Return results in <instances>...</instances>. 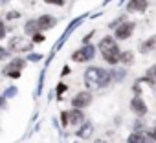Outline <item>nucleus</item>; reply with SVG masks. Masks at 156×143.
<instances>
[{
  "instance_id": "obj_3",
  "label": "nucleus",
  "mask_w": 156,
  "mask_h": 143,
  "mask_svg": "<svg viewBox=\"0 0 156 143\" xmlns=\"http://www.w3.org/2000/svg\"><path fill=\"white\" fill-rule=\"evenodd\" d=\"M24 66H26V61H24V59H20V57H17V59L9 61V62L4 66L2 74H4L6 77H11V79H19V77L22 75V70H24Z\"/></svg>"
},
{
  "instance_id": "obj_10",
  "label": "nucleus",
  "mask_w": 156,
  "mask_h": 143,
  "mask_svg": "<svg viewBox=\"0 0 156 143\" xmlns=\"http://www.w3.org/2000/svg\"><path fill=\"white\" fill-rule=\"evenodd\" d=\"M147 8H149L147 0H129V4H127V11H130V13H141Z\"/></svg>"
},
{
  "instance_id": "obj_27",
  "label": "nucleus",
  "mask_w": 156,
  "mask_h": 143,
  "mask_svg": "<svg viewBox=\"0 0 156 143\" xmlns=\"http://www.w3.org/2000/svg\"><path fill=\"white\" fill-rule=\"evenodd\" d=\"M147 134H149V136H151V138H152V139H154V141H156V127H154V128H152V130H149V132H147Z\"/></svg>"
},
{
  "instance_id": "obj_16",
  "label": "nucleus",
  "mask_w": 156,
  "mask_h": 143,
  "mask_svg": "<svg viewBox=\"0 0 156 143\" xmlns=\"http://www.w3.org/2000/svg\"><path fill=\"white\" fill-rule=\"evenodd\" d=\"M132 61H134V55H132V51H121V53H119V62L130 64Z\"/></svg>"
},
{
  "instance_id": "obj_29",
  "label": "nucleus",
  "mask_w": 156,
  "mask_h": 143,
  "mask_svg": "<svg viewBox=\"0 0 156 143\" xmlns=\"http://www.w3.org/2000/svg\"><path fill=\"white\" fill-rule=\"evenodd\" d=\"M92 35H94V31H92V33H88V35L83 39V42H85V44H88V40H90V37H92Z\"/></svg>"
},
{
  "instance_id": "obj_17",
  "label": "nucleus",
  "mask_w": 156,
  "mask_h": 143,
  "mask_svg": "<svg viewBox=\"0 0 156 143\" xmlns=\"http://www.w3.org/2000/svg\"><path fill=\"white\" fill-rule=\"evenodd\" d=\"M141 139H143V134H140V132H132V134L127 138V143H141Z\"/></svg>"
},
{
  "instance_id": "obj_15",
  "label": "nucleus",
  "mask_w": 156,
  "mask_h": 143,
  "mask_svg": "<svg viewBox=\"0 0 156 143\" xmlns=\"http://www.w3.org/2000/svg\"><path fill=\"white\" fill-rule=\"evenodd\" d=\"M24 31H26L28 35H33L35 31H39V28H37V20H28L26 26H24Z\"/></svg>"
},
{
  "instance_id": "obj_11",
  "label": "nucleus",
  "mask_w": 156,
  "mask_h": 143,
  "mask_svg": "<svg viewBox=\"0 0 156 143\" xmlns=\"http://www.w3.org/2000/svg\"><path fill=\"white\" fill-rule=\"evenodd\" d=\"M85 121V114L81 112V108H73V110H68V125H81Z\"/></svg>"
},
{
  "instance_id": "obj_32",
  "label": "nucleus",
  "mask_w": 156,
  "mask_h": 143,
  "mask_svg": "<svg viewBox=\"0 0 156 143\" xmlns=\"http://www.w3.org/2000/svg\"><path fill=\"white\" fill-rule=\"evenodd\" d=\"M66 74H70V68L68 66H64V70H62V75H66Z\"/></svg>"
},
{
  "instance_id": "obj_6",
  "label": "nucleus",
  "mask_w": 156,
  "mask_h": 143,
  "mask_svg": "<svg viewBox=\"0 0 156 143\" xmlns=\"http://www.w3.org/2000/svg\"><path fill=\"white\" fill-rule=\"evenodd\" d=\"M90 103H92V94L88 90L79 92V94H75V97H72V106L73 108H85Z\"/></svg>"
},
{
  "instance_id": "obj_33",
  "label": "nucleus",
  "mask_w": 156,
  "mask_h": 143,
  "mask_svg": "<svg viewBox=\"0 0 156 143\" xmlns=\"http://www.w3.org/2000/svg\"><path fill=\"white\" fill-rule=\"evenodd\" d=\"M94 143H108V141H107V139H96Z\"/></svg>"
},
{
  "instance_id": "obj_28",
  "label": "nucleus",
  "mask_w": 156,
  "mask_h": 143,
  "mask_svg": "<svg viewBox=\"0 0 156 143\" xmlns=\"http://www.w3.org/2000/svg\"><path fill=\"white\" fill-rule=\"evenodd\" d=\"M17 17H19V13H17V11H11V13H8V20H9V19H17Z\"/></svg>"
},
{
  "instance_id": "obj_25",
  "label": "nucleus",
  "mask_w": 156,
  "mask_h": 143,
  "mask_svg": "<svg viewBox=\"0 0 156 143\" xmlns=\"http://www.w3.org/2000/svg\"><path fill=\"white\" fill-rule=\"evenodd\" d=\"M141 128H143V125H141V121H136V123H134V130H136V132H140Z\"/></svg>"
},
{
  "instance_id": "obj_9",
  "label": "nucleus",
  "mask_w": 156,
  "mask_h": 143,
  "mask_svg": "<svg viewBox=\"0 0 156 143\" xmlns=\"http://www.w3.org/2000/svg\"><path fill=\"white\" fill-rule=\"evenodd\" d=\"M55 24H57V19L51 17V15H41V17L37 19V28H39V31L51 30Z\"/></svg>"
},
{
  "instance_id": "obj_26",
  "label": "nucleus",
  "mask_w": 156,
  "mask_h": 143,
  "mask_svg": "<svg viewBox=\"0 0 156 143\" xmlns=\"http://www.w3.org/2000/svg\"><path fill=\"white\" fill-rule=\"evenodd\" d=\"M17 94V88H9L8 92H6V97H9V96H15Z\"/></svg>"
},
{
  "instance_id": "obj_24",
  "label": "nucleus",
  "mask_w": 156,
  "mask_h": 143,
  "mask_svg": "<svg viewBox=\"0 0 156 143\" xmlns=\"http://www.w3.org/2000/svg\"><path fill=\"white\" fill-rule=\"evenodd\" d=\"M64 90H66V85H62V83H61V85L57 86V97H61V94H62Z\"/></svg>"
},
{
  "instance_id": "obj_30",
  "label": "nucleus",
  "mask_w": 156,
  "mask_h": 143,
  "mask_svg": "<svg viewBox=\"0 0 156 143\" xmlns=\"http://www.w3.org/2000/svg\"><path fill=\"white\" fill-rule=\"evenodd\" d=\"M39 59H41V55H31L30 57V61H39Z\"/></svg>"
},
{
  "instance_id": "obj_18",
  "label": "nucleus",
  "mask_w": 156,
  "mask_h": 143,
  "mask_svg": "<svg viewBox=\"0 0 156 143\" xmlns=\"http://www.w3.org/2000/svg\"><path fill=\"white\" fill-rule=\"evenodd\" d=\"M44 39H46V37H44L41 31H35V33L31 35V42H35V44H37V42H44Z\"/></svg>"
},
{
  "instance_id": "obj_21",
  "label": "nucleus",
  "mask_w": 156,
  "mask_h": 143,
  "mask_svg": "<svg viewBox=\"0 0 156 143\" xmlns=\"http://www.w3.org/2000/svg\"><path fill=\"white\" fill-rule=\"evenodd\" d=\"M44 2L51 6H64V0H44Z\"/></svg>"
},
{
  "instance_id": "obj_34",
  "label": "nucleus",
  "mask_w": 156,
  "mask_h": 143,
  "mask_svg": "<svg viewBox=\"0 0 156 143\" xmlns=\"http://www.w3.org/2000/svg\"><path fill=\"white\" fill-rule=\"evenodd\" d=\"M9 0H0V6H4V4H8Z\"/></svg>"
},
{
  "instance_id": "obj_2",
  "label": "nucleus",
  "mask_w": 156,
  "mask_h": 143,
  "mask_svg": "<svg viewBox=\"0 0 156 143\" xmlns=\"http://www.w3.org/2000/svg\"><path fill=\"white\" fill-rule=\"evenodd\" d=\"M99 51H101V57L108 62V64H118L119 62V48H118V42L114 37L107 35L99 40Z\"/></svg>"
},
{
  "instance_id": "obj_5",
  "label": "nucleus",
  "mask_w": 156,
  "mask_h": 143,
  "mask_svg": "<svg viewBox=\"0 0 156 143\" xmlns=\"http://www.w3.org/2000/svg\"><path fill=\"white\" fill-rule=\"evenodd\" d=\"M94 55H96V48L92 44H85L83 48L75 50L72 53V61H75V62H87V61H92Z\"/></svg>"
},
{
  "instance_id": "obj_8",
  "label": "nucleus",
  "mask_w": 156,
  "mask_h": 143,
  "mask_svg": "<svg viewBox=\"0 0 156 143\" xmlns=\"http://www.w3.org/2000/svg\"><path fill=\"white\" fill-rule=\"evenodd\" d=\"M130 110H132L136 116H145V114H147V105H145V101H143L138 94L130 99Z\"/></svg>"
},
{
  "instance_id": "obj_22",
  "label": "nucleus",
  "mask_w": 156,
  "mask_h": 143,
  "mask_svg": "<svg viewBox=\"0 0 156 143\" xmlns=\"http://www.w3.org/2000/svg\"><path fill=\"white\" fill-rule=\"evenodd\" d=\"M8 55H9L8 48H4V46H0V59H8Z\"/></svg>"
},
{
  "instance_id": "obj_4",
  "label": "nucleus",
  "mask_w": 156,
  "mask_h": 143,
  "mask_svg": "<svg viewBox=\"0 0 156 143\" xmlns=\"http://www.w3.org/2000/svg\"><path fill=\"white\" fill-rule=\"evenodd\" d=\"M31 48H33V42H30L22 37H11L9 42H8V51H13V53L31 51Z\"/></svg>"
},
{
  "instance_id": "obj_23",
  "label": "nucleus",
  "mask_w": 156,
  "mask_h": 143,
  "mask_svg": "<svg viewBox=\"0 0 156 143\" xmlns=\"http://www.w3.org/2000/svg\"><path fill=\"white\" fill-rule=\"evenodd\" d=\"M141 143H156V141H154V139H152L149 134H143V139H141Z\"/></svg>"
},
{
  "instance_id": "obj_7",
  "label": "nucleus",
  "mask_w": 156,
  "mask_h": 143,
  "mask_svg": "<svg viewBox=\"0 0 156 143\" xmlns=\"http://www.w3.org/2000/svg\"><path fill=\"white\" fill-rule=\"evenodd\" d=\"M114 30H116V37H114V39L127 40V39L132 35V31H134V24H132V22H127V20H123V24H118Z\"/></svg>"
},
{
  "instance_id": "obj_12",
  "label": "nucleus",
  "mask_w": 156,
  "mask_h": 143,
  "mask_svg": "<svg viewBox=\"0 0 156 143\" xmlns=\"http://www.w3.org/2000/svg\"><path fill=\"white\" fill-rule=\"evenodd\" d=\"M140 51L141 53H151V51H156V35L154 37H151V39H147L145 42H141L140 44Z\"/></svg>"
},
{
  "instance_id": "obj_20",
  "label": "nucleus",
  "mask_w": 156,
  "mask_h": 143,
  "mask_svg": "<svg viewBox=\"0 0 156 143\" xmlns=\"http://www.w3.org/2000/svg\"><path fill=\"white\" fill-rule=\"evenodd\" d=\"M61 121H62V127L68 125V110H62L61 112Z\"/></svg>"
},
{
  "instance_id": "obj_13",
  "label": "nucleus",
  "mask_w": 156,
  "mask_h": 143,
  "mask_svg": "<svg viewBox=\"0 0 156 143\" xmlns=\"http://www.w3.org/2000/svg\"><path fill=\"white\" fill-rule=\"evenodd\" d=\"M92 134H94V127H92V123H85V121H83V127L77 130V136H79L81 139H88Z\"/></svg>"
},
{
  "instance_id": "obj_19",
  "label": "nucleus",
  "mask_w": 156,
  "mask_h": 143,
  "mask_svg": "<svg viewBox=\"0 0 156 143\" xmlns=\"http://www.w3.org/2000/svg\"><path fill=\"white\" fill-rule=\"evenodd\" d=\"M8 35V28H6V24H4V20L0 19V40H2L4 37Z\"/></svg>"
},
{
  "instance_id": "obj_14",
  "label": "nucleus",
  "mask_w": 156,
  "mask_h": 143,
  "mask_svg": "<svg viewBox=\"0 0 156 143\" xmlns=\"http://www.w3.org/2000/svg\"><path fill=\"white\" fill-rule=\"evenodd\" d=\"M140 83H149L151 86H154V85H156V66L147 68V74H145L143 81H140Z\"/></svg>"
},
{
  "instance_id": "obj_31",
  "label": "nucleus",
  "mask_w": 156,
  "mask_h": 143,
  "mask_svg": "<svg viewBox=\"0 0 156 143\" xmlns=\"http://www.w3.org/2000/svg\"><path fill=\"white\" fill-rule=\"evenodd\" d=\"M6 105V97H0V108H2Z\"/></svg>"
},
{
  "instance_id": "obj_1",
  "label": "nucleus",
  "mask_w": 156,
  "mask_h": 143,
  "mask_svg": "<svg viewBox=\"0 0 156 143\" xmlns=\"http://www.w3.org/2000/svg\"><path fill=\"white\" fill-rule=\"evenodd\" d=\"M110 77H112L110 72H107V70H103V68H99V66H90V68H87V70H85V75H83L85 86H87L88 90L107 86V85L110 83Z\"/></svg>"
}]
</instances>
